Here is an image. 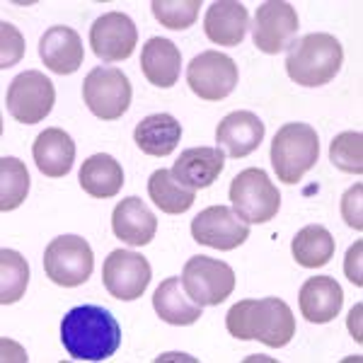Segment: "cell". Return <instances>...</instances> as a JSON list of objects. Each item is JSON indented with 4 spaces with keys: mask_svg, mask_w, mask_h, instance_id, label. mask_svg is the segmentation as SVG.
Masks as SVG:
<instances>
[{
    "mask_svg": "<svg viewBox=\"0 0 363 363\" xmlns=\"http://www.w3.org/2000/svg\"><path fill=\"white\" fill-rule=\"evenodd\" d=\"M61 342L78 361H104L121 344V327L99 306H78L61 322Z\"/></svg>",
    "mask_w": 363,
    "mask_h": 363,
    "instance_id": "cell-1",
    "label": "cell"
},
{
    "mask_svg": "<svg viewBox=\"0 0 363 363\" xmlns=\"http://www.w3.org/2000/svg\"><path fill=\"white\" fill-rule=\"evenodd\" d=\"M225 327L235 339H259L267 347L281 349L296 335V318L281 298L240 301L228 310Z\"/></svg>",
    "mask_w": 363,
    "mask_h": 363,
    "instance_id": "cell-2",
    "label": "cell"
},
{
    "mask_svg": "<svg viewBox=\"0 0 363 363\" xmlns=\"http://www.w3.org/2000/svg\"><path fill=\"white\" fill-rule=\"evenodd\" d=\"M344 63V49L337 37L327 32L306 34L289 46L286 70L294 83L303 87H320L337 78Z\"/></svg>",
    "mask_w": 363,
    "mask_h": 363,
    "instance_id": "cell-3",
    "label": "cell"
},
{
    "mask_svg": "<svg viewBox=\"0 0 363 363\" xmlns=\"http://www.w3.org/2000/svg\"><path fill=\"white\" fill-rule=\"evenodd\" d=\"M320 157V138L310 124H286L272 140V165L279 182L298 184Z\"/></svg>",
    "mask_w": 363,
    "mask_h": 363,
    "instance_id": "cell-4",
    "label": "cell"
},
{
    "mask_svg": "<svg viewBox=\"0 0 363 363\" xmlns=\"http://www.w3.org/2000/svg\"><path fill=\"white\" fill-rule=\"evenodd\" d=\"M233 211L245 223H269L281 208V194L269 174L259 167H247L233 177Z\"/></svg>",
    "mask_w": 363,
    "mask_h": 363,
    "instance_id": "cell-5",
    "label": "cell"
},
{
    "mask_svg": "<svg viewBox=\"0 0 363 363\" xmlns=\"http://www.w3.org/2000/svg\"><path fill=\"white\" fill-rule=\"evenodd\" d=\"M95 255L87 240L80 235H61L51 240L44 252V272L46 277L63 289L83 286L92 277Z\"/></svg>",
    "mask_w": 363,
    "mask_h": 363,
    "instance_id": "cell-6",
    "label": "cell"
},
{
    "mask_svg": "<svg viewBox=\"0 0 363 363\" xmlns=\"http://www.w3.org/2000/svg\"><path fill=\"white\" fill-rule=\"evenodd\" d=\"M182 286L196 306H220L235 291V272L225 262L196 255L186 259L184 272H182Z\"/></svg>",
    "mask_w": 363,
    "mask_h": 363,
    "instance_id": "cell-7",
    "label": "cell"
},
{
    "mask_svg": "<svg viewBox=\"0 0 363 363\" xmlns=\"http://www.w3.org/2000/svg\"><path fill=\"white\" fill-rule=\"evenodd\" d=\"M131 83L119 68L97 66L87 73L83 83V99L97 119H121L131 107Z\"/></svg>",
    "mask_w": 363,
    "mask_h": 363,
    "instance_id": "cell-8",
    "label": "cell"
},
{
    "mask_svg": "<svg viewBox=\"0 0 363 363\" xmlns=\"http://www.w3.org/2000/svg\"><path fill=\"white\" fill-rule=\"evenodd\" d=\"M56 102L54 83L42 73V70H27L20 73L10 83L8 95H5V104L8 112L20 124H39L51 114Z\"/></svg>",
    "mask_w": 363,
    "mask_h": 363,
    "instance_id": "cell-9",
    "label": "cell"
},
{
    "mask_svg": "<svg viewBox=\"0 0 363 363\" xmlns=\"http://www.w3.org/2000/svg\"><path fill=\"white\" fill-rule=\"evenodd\" d=\"M240 70L230 56L220 51H203L186 66V85L206 102H220L235 90Z\"/></svg>",
    "mask_w": 363,
    "mask_h": 363,
    "instance_id": "cell-10",
    "label": "cell"
},
{
    "mask_svg": "<svg viewBox=\"0 0 363 363\" xmlns=\"http://www.w3.org/2000/svg\"><path fill=\"white\" fill-rule=\"evenodd\" d=\"M298 13L291 3L284 0H269L257 8L255 25H252V39L262 54L277 56L294 44L298 34Z\"/></svg>",
    "mask_w": 363,
    "mask_h": 363,
    "instance_id": "cell-11",
    "label": "cell"
},
{
    "mask_svg": "<svg viewBox=\"0 0 363 363\" xmlns=\"http://www.w3.org/2000/svg\"><path fill=\"white\" fill-rule=\"evenodd\" d=\"M153 277L148 259L138 252L114 250L104 259L102 267V284L109 291V296L116 301H136L145 294Z\"/></svg>",
    "mask_w": 363,
    "mask_h": 363,
    "instance_id": "cell-12",
    "label": "cell"
},
{
    "mask_svg": "<svg viewBox=\"0 0 363 363\" xmlns=\"http://www.w3.org/2000/svg\"><path fill=\"white\" fill-rule=\"evenodd\" d=\"M191 238L199 245L228 252L250 238V225L228 206H208L191 220Z\"/></svg>",
    "mask_w": 363,
    "mask_h": 363,
    "instance_id": "cell-13",
    "label": "cell"
},
{
    "mask_svg": "<svg viewBox=\"0 0 363 363\" xmlns=\"http://www.w3.org/2000/svg\"><path fill=\"white\" fill-rule=\"evenodd\" d=\"M138 44V29L124 13H104L90 27V46L104 63H119L131 58Z\"/></svg>",
    "mask_w": 363,
    "mask_h": 363,
    "instance_id": "cell-14",
    "label": "cell"
},
{
    "mask_svg": "<svg viewBox=\"0 0 363 363\" xmlns=\"http://www.w3.org/2000/svg\"><path fill=\"white\" fill-rule=\"evenodd\" d=\"M264 140V124L257 114L238 109L220 119L216 128V143L230 157H247Z\"/></svg>",
    "mask_w": 363,
    "mask_h": 363,
    "instance_id": "cell-15",
    "label": "cell"
},
{
    "mask_svg": "<svg viewBox=\"0 0 363 363\" xmlns=\"http://www.w3.org/2000/svg\"><path fill=\"white\" fill-rule=\"evenodd\" d=\"M39 56H42L44 66L51 73L73 75L83 66L85 49L83 42H80V34L75 29L56 25L46 29L44 37L39 39Z\"/></svg>",
    "mask_w": 363,
    "mask_h": 363,
    "instance_id": "cell-16",
    "label": "cell"
},
{
    "mask_svg": "<svg viewBox=\"0 0 363 363\" xmlns=\"http://www.w3.org/2000/svg\"><path fill=\"white\" fill-rule=\"evenodd\" d=\"M223 167H225L223 150L201 145V148L184 150V153L177 157V162H174L169 172H172V177L177 179L182 186L199 191V189H206V186L213 184V182L220 177Z\"/></svg>",
    "mask_w": 363,
    "mask_h": 363,
    "instance_id": "cell-17",
    "label": "cell"
},
{
    "mask_svg": "<svg viewBox=\"0 0 363 363\" xmlns=\"http://www.w3.org/2000/svg\"><path fill=\"white\" fill-rule=\"evenodd\" d=\"M112 230L119 240H124L131 247H145L155 238L157 218L155 213L138 196H126L114 206Z\"/></svg>",
    "mask_w": 363,
    "mask_h": 363,
    "instance_id": "cell-18",
    "label": "cell"
},
{
    "mask_svg": "<svg viewBox=\"0 0 363 363\" xmlns=\"http://www.w3.org/2000/svg\"><path fill=\"white\" fill-rule=\"evenodd\" d=\"M250 29V13L238 0H218L206 10L203 32L218 46H240Z\"/></svg>",
    "mask_w": 363,
    "mask_h": 363,
    "instance_id": "cell-19",
    "label": "cell"
},
{
    "mask_svg": "<svg viewBox=\"0 0 363 363\" xmlns=\"http://www.w3.org/2000/svg\"><path fill=\"white\" fill-rule=\"evenodd\" d=\"M301 313L303 318L313 325H325L332 322L342 313L344 306V291L332 277H313L303 284L301 289Z\"/></svg>",
    "mask_w": 363,
    "mask_h": 363,
    "instance_id": "cell-20",
    "label": "cell"
},
{
    "mask_svg": "<svg viewBox=\"0 0 363 363\" xmlns=\"http://www.w3.org/2000/svg\"><path fill=\"white\" fill-rule=\"evenodd\" d=\"M32 155L46 177H66L75 160V143L63 128H46L34 138Z\"/></svg>",
    "mask_w": 363,
    "mask_h": 363,
    "instance_id": "cell-21",
    "label": "cell"
},
{
    "mask_svg": "<svg viewBox=\"0 0 363 363\" xmlns=\"http://www.w3.org/2000/svg\"><path fill=\"white\" fill-rule=\"evenodd\" d=\"M140 70H143L145 80L155 87H167L177 85L179 73H182V51L174 46L169 39L153 37L148 39L140 54Z\"/></svg>",
    "mask_w": 363,
    "mask_h": 363,
    "instance_id": "cell-22",
    "label": "cell"
},
{
    "mask_svg": "<svg viewBox=\"0 0 363 363\" xmlns=\"http://www.w3.org/2000/svg\"><path fill=\"white\" fill-rule=\"evenodd\" d=\"M153 308L157 318L174 327H189L201 318V306L191 301L179 277H169L157 286L153 294Z\"/></svg>",
    "mask_w": 363,
    "mask_h": 363,
    "instance_id": "cell-23",
    "label": "cell"
},
{
    "mask_svg": "<svg viewBox=\"0 0 363 363\" xmlns=\"http://www.w3.org/2000/svg\"><path fill=\"white\" fill-rule=\"evenodd\" d=\"M133 140L145 155L165 157L182 140V124L172 114H150L133 128Z\"/></svg>",
    "mask_w": 363,
    "mask_h": 363,
    "instance_id": "cell-24",
    "label": "cell"
},
{
    "mask_svg": "<svg viewBox=\"0 0 363 363\" xmlns=\"http://www.w3.org/2000/svg\"><path fill=\"white\" fill-rule=\"evenodd\" d=\"M78 182L85 189V194H90L92 199H112L124 186V169L112 155L97 153L80 165Z\"/></svg>",
    "mask_w": 363,
    "mask_h": 363,
    "instance_id": "cell-25",
    "label": "cell"
},
{
    "mask_svg": "<svg viewBox=\"0 0 363 363\" xmlns=\"http://www.w3.org/2000/svg\"><path fill=\"white\" fill-rule=\"evenodd\" d=\"M294 259L306 269H320L335 257V238L325 225H306L291 242Z\"/></svg>",
    "mask_w": 363,
    "mask_h": 363,
    "instance_id": "cell-26",
    "label": "cell"
},
{
    "mask_svg": "<svg viewBox=\"0 0 363 363\" xmlns=\"http://www.w3.org/2000/svg\"><path fill=\"white\" fill-rule=\"evenodd\" d=\"M148 196L162 213L179 216L189 211L196 201V191L182 186L177 179L172 177L169 169H155L148 179Z\"/></svg>",
    "mask_w": 363,
    "mask_h": 363,
    "instance_id": "cell-27",
    "label": "cell"
},
{
    "mask_svg": "<svg viewBox=\"0 0 363 363\" xmlns=\"http://www.w3.org/2000/svg\"><path fill=\"white\" fill-rule=\"evenodd\" d=\"M29 194V172L27 165L17 157H0V211L8 213L22 206Z\"/></svg>",
    "mask_w": 363,
    "mask_h": 363,
    "instance_id": "cell-28",
    "label": "cell"
},
{
    "mask_svg": "<svg viewBox=\"0 0 363 363\" xmlns=\"http://www.w3.org/2000/svg\"><path fill=\"white\" fill-rule=\"evenodd\" d=\"M29 284V267L27 259L15 250L0 252V303L13 306L20 301Z\"/></svg>",
    "mask_w": 363,
    "mask_h": 363,
    "instance_id": "cell-29",
    "label": "cell"
},
{
    "mask_svg": "<svg viewBox=\"0 0 363 363\" xmlns=\"http://www.w3.org/2000/svg\"><path fill=\"white\" fill-rule=\"evenodd\" d=\"M332 165L342 172L361 174L363 172V136L361 131H344L335 136L330 145Z\"/></svg>",
    "mask_w": 363,
    "mask_h": 363,
    "instance_id": "cell-30",
    "label": "cell"
},
{
    "mask_svg": "<svg viewBox=\"0 0 363 363\" xmlns=\"http://www.w3.org/2000/svg\"><path fill=\"white\" fill-rule=\"evenodd\" d=\"M150 8H153L155 20L162 27L182 32V29H189L196 22L201 0H153Z\"/></svg>",
    "mask_w": 363,
    "mask_h": 363,
    "instance_id": "cell-31",
    "label": "cell"
},
{
    "mask_svg": "<svg viewBox=\"0 0 363 363\" xmlns=\"http://www.w3.org/2000/svg\"><path fill=\"white\" fill-rule=\"evenodd\" d=\"M0 68H10L25 56V39L17 32L15 25L10 22H3L0 25Z\"/></svg>",
    "mask_w": 363,
    "mask_h": 363,
    "instance_id": "cell-32",
    "label": "cell"
},
{
    "mask_svg": "<svg viewBox=\"0 0 363 363\" xmlns=\"http://www.w3.org/2000/svg\"><path fill=\"white\" fill-rule=\"evenodd\" d=\"M361 196H363V184L351 186L347 194L342 196V218L347 220V225L354 228V230H363Z\"/></svg>",
    "mask_w": 363,
    "mask_h": 363,
    "instance_id": "cell-33",
    "label": "cell"
},
{
    "mask_svg": "<svg viewBox=\"0 0 363 363\" xmlns=\"http://www.w3.org/2000/svg\"><path fill=\"white\" fill-rule=\"evenodd\" d=\"M361 252H363V242L359 240V242L354 245V247L349 250L347 255V264H344V269H347V277L354 286H363V279H361Z\"/></svg>",
    "mask_w": 363,
    "mask_h": 363,
    "instance_id": "cell-34",
    "label": "cell"
}]
</instances>
